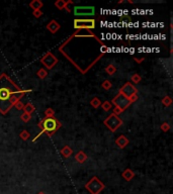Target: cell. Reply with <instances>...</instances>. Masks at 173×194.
I'll return each mask as SVG.
<instances>
[{"label": "cell", "instance_id": "36", "mask_svg": "<svg viewBox=\"0 0 173 194\" xmlns=\"http://www.w3.org/2000/svg\"><path fill=\"white\" fill-rule=\"evenodd\" d=\"M39 194H45V193H44V192H39Z\"/></svg>", "mask_w": 173, "mask_h": 194}, {"label": "cell", "instance_id": "23", "mask_svg": "<svg viewBox=\"0 0 173 194\" xmlns=\"http://www.w3.org/2000/svg\"><path fill=\"white\" fill-rule=\"evenodd\" d=\"M100 106L104 111H109V110L112 108V104L110 103V101H108V100H106L104 102H101Z\"/></svg>", "mask_w": 173, "mask_h": 194}, {"label": "cell", "instance_id": "2", "mask_svg": "<svg viewBox=\"0 0 173 194\" xmlns=\"http://www.w3.org/2000/svg\"><path fill=\"white\" fill-rule=\"evenodd\" d=\"M20 89L5 73L0 75V113H8L17 102L16 93Z\"/></svg>", "mask_w": 173, "mask_h": 194}, {"label": "cell", "instance_id": "29", "mask_svg": "<svg viewBox=\"0 0 173 194\" xmlns=\"http://www.w3.org/2000/svg\"><path fill=\"white\" fill-rule=\"evenodd\" d=\"M170 129H171V126H170V124H168V122H163V124H161V126H160V129H161L163 132H169Z\"/></svg>", "mask_w": 173, "mask_h": 194}, {"label": "cell", "instance_id": "34", "mask_svg": "<svg viewBox=\"0 0 173 194\" xmlns=\"http://www.w3.org/2000/svg\"><path fill=\"white\" fill-rule=\"evenodd\" d=\"M122 112H123V111H122V110H120V108H118V107H115V108H113V112H112V113L115 114V115H118H118L122 113Z\"/></svg>", "mask_w": 173, "mask_h": 194}, {"label": "cell", "instance_id": "19", "mask_svg": "<svg viewBox=\"0 0 173 194\" xmlns=\"http://www.w3.org/2000/svg\"><path fill=\"white\" fill-rule=\"evenodd\" d=\"M104 71H105V73L107 75L112 76V75H115V73H117V68H115V65H112V64H109V65L105 67Z\"/></svg>", "mask_w": 173, "mask_h": 194}, {"label": "cell", "instance_id": "8", "mask_svg": "<svg viewBox=\"0 0 173 194\" xmlns=\"http://www.w3.org/2000/svg\"><path fill=\"white\" fill-rule=\"evenodd\" d=\"M110 103L115 105V107H118L122 111H125L126 109H128V107H130V105H132V103L128 100V98L123 96V95L120 94V92H118V94H117L112 98Z\"/></svg>", "mask_w": 173, "mask_h": 194}, {"label": "cell", "instance_id": "32", "mask_svg": "<svg viewBox=\"0 0 173 194\" xmlns=\"http://www.w3.org/2000/svg\"><path fill=\"white\" fill-rule=\"evenodd\" d=\"M138 99H139V97H138V94H133L132 96L128 97V100H130V101H131V103L136 102Z\"/></svg>", "mask_w": 173, "mask_h": 194}, {"label": "cell", "instance_id": "6", "mask_svg": "<svg viewBox=\"0 0 173 194\" xmlns=\"http://www.w3.org/2000/svg\"><path fill=\"white\" fill-rule=\"evenodd\" d=\"M74 15L77 17H92L95 15V7L94 6H83L76 5L73 8Z\"/></svg>", "mask_w": 173, "mask_h": 194}, {"label": "cell", "instance_id": "13", "mask_svg": "<svg viewBox=\"0 0 173 194\" xmlns=\"http://www.w3.org/2000/svg\"><path fill=\"white\" fill-rule=\"evenodd\" d=\"M87 159H88L87 154H86L85 152H83V151H78L75 155V161L78 162L79 164L85 163V162L87 161Z\"/></svg>", "mask_w": 173, "mask_h": 194}, {"label": "cell", "instance_id": "26", "mask_svg": "<svg viewBox=\"0 0 173 194\" xmlns=\"http://www.w3.org/2000/svg\"><path fill=\"white\" fill-rule=\"evenodd\" d=\"M141 80H142V77H141L138 73H136V74H134L132 77H131V81H132L134 84H138V83H140ZM133 83H132V84H133Z\"/></svg>", "mask_w": 173, "mask_h": 194}, {"label": "cell", "instance_id": "27", "mask_svg": "<svg viewBox=\"0 0 173 194\" xmlns=\"http://www.w3.org/2000/svg\"><path fill=\"white\" fill-rule=\"evenodd\" d=\"M44 113H45V117H53L55 116V110L52 108V107H48Z\"/></svg>", "mask_w": 173, "mask_h": 194}, {"label": "cell", "instance_id": "24", "mask_svg": "<svg viewBox=\"0 0 173 194\" xmlns=\"http://www.w3.org/2000/svg\"><path fill=\"white\" fill-rule=\"evenodd\" d=\"M19 137H20L23 141L26 142V141H28L29 137H31V134H29L26 129H23V131L19 132Z\"/></svg>", "mask_w": 173, "mask_h": 194}, {"label": "cell", "instance_id": "33", "mask_svg": "<svg viewBox=\"0 0 173 194\" xmlns=\"http://www.w3.org/2000/svg\"><path fill=\"white\" fill-rule=\"evenodd\" d=\"M134 59V61L135 62H137L138 64H141L142 62H144V60H145V57H142V58H138V57H134L133 58Z\"/></svg>", "mask_w": 173, "mask_h": 194}, {"label": "cell", "instance_id": "9", "mask_svg": "<svg viewBox=\"0 0 173 194\" xmlns=\"http://www.w3.org/2000/svg\"><path fill=\"white\" fill-rule=\"evenodd\" d=\"M39 62L43 64L46 70H52L58 63V59L52 52H48L39 59Z\"/></svg>", "mask_w": 173, "mask_h": 194}, {"label": "cell", "instance_id": "15", "mask_svg": "<svg viewBox=\"0 0 173 194\" xmlns=\"http://www.w3.org/2000/svg\"><path fill=\"white\" fill-rule=\"evenodd\" d=\"M122 177L125 179L126 181H131L133 178L135 177V173L133 172V170H131L130 168H128L122 173Z\"/></svg>", "mask_w": 173, "mask_h": 194}, {"label": "cell", "instance_id": "11", "mask_svg": "<svg viewBox=\"0 0 173 194\" xmlns=\"http://www.w3.org/2000/svg\"><path fill=\"white\" fill-rule=\"evenodd\" d=\"M46 28H47V29H48L49 31H50V33H56L57 31H58L59 29L61 28V25H60V23H59L57 20H55V19H52L50 23L47 24Z\"/></svg>", "mask_w": 173, "mask_h": 194}, {"label": "cell", "instance_id": "18", "mask_svg": "<svg viewBox=\"0 0 173 194\" xmlns=\"http://www.w3.org/2000/svg\"><path fill=\"white\" fill-rule=\"evenodd\" d=\"M23 110L24 113H28V114H31V113H34V110H36V107L34 106L33 103L28 102V103H26V104H24V105H23Z\"/></svg>", "mask_w": 173, "mask_h": 194}, {"label": "cell", "instance_id": "3", "mask_svg": "<svg viewBox=\"0 0 173 194\" xmlns=\"http://www.w3.org/2000/svg\"><path fill=\"white\" fill-rule=\"evenodd\" d=\"M38 126L41 129V132L46 134L48 137H52L58 129H61L62 124L55 116H53V117H44L39 122Z\"/></svg>", "mask_w": 173, "mask_h": 194}, {"label": "cell", "instance_id": "4", "mask_svg": "<svg viewBox=\"0 0 173 194\" xmlns=\"http://www.w3.org/2000/svg\"><path fill=\"white\" fill-rule=\"evenodd\" d=\"M73 26L75 29L92 31L96 26V21L94 18H75L73 21Z\"/></svg>", "mask_w": 173, "mask_h": 194}, {"label": "cell", "instance_id": "28", "mask_svg": "<svg viewBox=\"0 0 173 194\" xmlns=\"http://www.w3.org/2000/svg\"><path fill=\"white\" fill-rule=\"evenodd\" d=\"M20 119H21V121H23L24 124H28V121H31V114H28V113H23L20 115Z\"/></svg>", "mask_w": 173, "mask_h": 194}, {"label": "cell", "instance_id": "35", "mask_svg": "<svg viewBox=\"0 0 173 194\" xmlns=\"http://www.w3.org/2000/svg\"><path fill=\"white\" fill-rule=\"evenodd\" d=\"M122 20H123V21H131V20H132V18H131L130 15H123L122 16Z\"/></svg>", "mask_w": 173, "mask_h": 194}, {"label": "cell", "instance_id": "21", "mask_svg": "<svg viewBox=\"0 0 173 194\" xmlns=\"http://www.w3.org/2000/svg\"><path fill=\"white\" fill-rule=\"evenodd\" d=\"M161 103H162L163 106L169 107L170 105L172 104V98L170 97V96H168V95H166V96H164L161 99Z\"/></svg>", "mask_w": 173, "mask_h": 194}, {"label": "cell", "instance_id": "20", "mask_svg": "<svg viewBox=\"0 0 173 194\" xmlns=\"http://www.w3.org/2000/svg\"><path fill=\"white\" fill-rule=\"evenodd\" d=\"M48 70H46L45 68H41V69H39L38 71H36V76L39 78V79H45V78H47V76H48Z\"/></svg>", "mask_w": 173, "mask_h": 194}, {"label": "cell", "instance_id": "12", "mask_svg": "<svg viewBox=\"0 0 173 194\" xmlns=\"http://www.w3.org/2000/svg\"><path fill=\"white\" fill-rule=\"evenodd\" d=\"M128 144H130V141H128V137L126 136H123V134H120V136L115 140V145H117L120 149H125Z\"/></svg>", "mask_w": 173, "mask_h": 194}, {"label": "cell", "instance_id": "16", "mask_svg": "<svg viewBox=\"0 0 173 194\" xmlns=\"http://www.w3.org/2000/svg\"><path fill=\"white\" fill-rule=\"evenodd\" d=\"M29 7L34 10H41V8L44 6V3L41 0H33V1L29 2Z\"/></svg>", "mask_w": 173, "mask_h": 194}, {"label": "cell", "instance_id": "25", "mask_svg": "<svg viewBox=\"0 0 173 194\" xmlns=\"http://www.w3.org/2000/svg\"><path fill=\"white\" fill-rule=\"evenodd\" d=\"M101 87H102V89H104V90H109L110 88L112 87V83L110 82L109 80H104L102 83H101Z\"/></svg>", "mask_w": 173, "mask_h": 194}, {"label": "cell", "instance_id": "22", "mask_svg": "<svg viewBox=\"0 0 173 194\" xmlns=\"http://www.w3.org/2000/svg\"><path fill=\"white\" fill-rule=\"evenodd\" d=\"M90 105L93 107V108H95V109H97L98 107H100V105H101V101H100V99L98 97H94V98H92V99L90 100Z\"/></svg>", "mask_w": 173, "mask_h": 194}, {"label": "cell", "instance_id": "1", "mask_svg": "<svg viewBox=\"0 0 173 194\" xmlns=\"http://www.w3.org/2000/svg\"><path fill=\"white\" fill-rule=\"evenodd\" d=\"M59 52L81 74H86L108 52V47L92 31L76 29L59 47Z\"/></svg>", "mask_w": 173, "mask_h": 194}, {"label": "cell", "instance_id": "17", "mask_svg": "<svg viewBox=\"0 0 173 194\" xmlns=\"http://www.w3.org/2000/svg\"><path fill=\"white\" fill-rule=\"evenodd\" d=\"M60 153L64 158H69V157L72 156L73 154V150L70 148L69 146H64L63 148L60 150Z\"/></svg>", "mask_w": 173, "mask_h": 194}, {"label": "cell", "instance_id": "14", "mask_svg": "<svg viewBox=\"0 0 173 194\" xmlns=\"http://www.w3.org/2000/svg\"><path fill=\"white\" fill-rule=\"evenodd\" d=\"M70 4H73L72 0H68V1H65V0H57L55 2L56 8H58L59 10H63V9H65Z\"/></svg>", "mask_w": 173, "mask_h": 194}, {"label": "cell", "instance_id": "5", "mask_svg": "<svg viewBox=\"0 0 173 194\" xmlns=\"http://www.w3.org/2000/svg\"><path fill=\"white\" fill-rule=\"evenodd\" d=\"M104 187H105L104 184L101 182L96 176H93V177L85 184V188L87 189L91 194H99L101 191L104 189Z\"/></svg>", "mask_w": 173, "mask_h": 194}, {"label": "cell", "instance_id": "30", "mask_svg": "<svg viewBox=\"0 0 173 194\" xmlns=\"http://www.w3.org/2000/svg\"><path fill=\"white\" fill-rule=\"evenodd\" d=\"M23 103L20 101V100H19V101H17V102H15V104L13 105L14 107H15V108L17 109V110H23Z\"/></svg>", "mask_w": 173, "mask_h": 194}, {"label": "cell", "instance_id": "31", "mask_svg": "<svg viewBox=\"0 0 173 194\" xmlns=\"http://www.w3.org/2000/svg\"><path fill=\"white\" fill-rule=\"evenodd\" d=\"M33 15L36 17V18H39V17L43 15V11H42V10H34L33 11Z\"/></svg>", "mask_w": 173, "mask_h": 194}, {"label": "cell", "instance_id": "7", "mask_svg": "<svg viewBox=\"0 0 173 194\" xmlns=\"http://www.w3.org/2000/svg\"><path fill=\"white\" fill-rule=\"evenodd\" d=\"M103 124L107 127L112 132H117V129L123 124V120L118 116V115L112 113L109 116H107L103 120Z\"/></svg>", "mask_w": 173, "mask_h": 194}, {"label": "cell", "instance_id": "10", "mask_svg": "<svg viewBox=\"0 0 173 194\" xmlns=\"http://www.w3.org/2000/svg\"><path fill=\"white\" fill-rule=\"evenodd\" d=\"M120 93L123 94V96L128 98L130 96H132L133 94H137L138 89L131 82H127V83H125V85H123L122 87H120Z\"/></svg>", "mask_w": 173, "mask_h": 194}]
</instances>
